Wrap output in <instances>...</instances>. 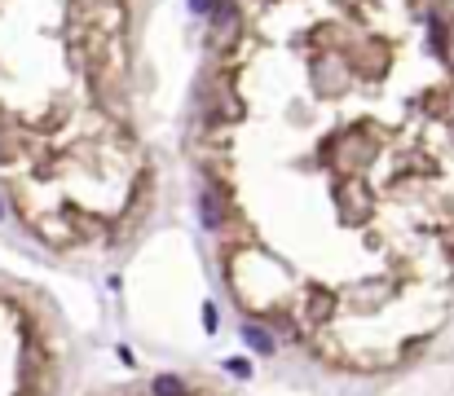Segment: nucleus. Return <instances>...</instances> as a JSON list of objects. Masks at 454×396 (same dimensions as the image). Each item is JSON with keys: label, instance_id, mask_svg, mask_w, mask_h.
Here are the masks:
<instances>
[{"label": "nucleus", "instance_id": "f257e3e1", "mask_svg": "<svg viewBox=\"0 0 454 396\" xmlns=\"http://www.w3.org/2000/svg\"><path fill=\"white\" fill-rule=\"evenodd\" d=\"M243 343H247L256 357H273V352H278V339H273L261 322H247V326H243Z\"/></svg>", "mask_w": 454, "mask_h": 396}, {"label": "nucleus", "instance_id": "f03ea898", "mask_svg": "<svg viewBox=\"0 0 454 396\" xmlns=\"http://www.w3.org/2000/svg\"><path fill=\"white\" fill-rule=\"evenodd\" d=\"M186 392H190V383L181 375H172V370H163V375L150 379V396H186Z\"/></svg>", "mask_w": 454, "mask_h": 396}, {"label": "nucleus", "instance_id": "7ed1b4c3", "mask_svg": "<svg viewBox=\"0 0 454 396\" xmlns=\"http://www.w3.org/2000/svg\"><path fill=\"white\" fill-rule=\"evenodd\" d=\"M198 220H203V229H221V198H216V190L198 194Z\"/></svg>", "mask_w": 454, "mask_h": 396}, {"label": "nucleus", "instance_id": "20e7f679", "mask_svg": "<svg viewBox=\"0 0 454 396\" xmlns=\"http://www.w3.org/2000/svg\"><path fill=\"white\" fill-rule=\"evenodd\" d=\"M225 370H230L234 379H251V361L247 357H225Z\"/></svg>", "mask_w": 454, "mask_h": 396}, {"label": "nucleus", "instance_id": "39448f33", "mask_svg": "<svg viewBox=\"0 0 454 396\" xmlns=\"http://www.w3.org/2000/svg\"><path fill=\"white\" fill-rule=\"evenodd\" d=\"M216 326H221V313H216V304L208 300V304H203V330H208V335H216Z\"/></svg>", "mask_w": 454, "mask_h": 396}, {"label": "nucleus", "instance_id": "423d86ee", "mask_svg": "<svg viewBox=\"0 0 454 396\" xmlns=\"http://www.w3.org/2000/svg\"><path fill=\"white\" fill-rule=\"evenodd\" d=\"M216 0H190V14H212Z\"/></svg>", "mask_w": 454, "mask_h": 396}, {"label": "nucleus", "instance_id": "0eeeda50", "mask_svg": "<svg viewBox=\"0 0 454 396\" xmlns=\"http://www.w3.org/2000/svg\"><path fill=\"white\" fill-rule=\"evenodd\" d=\"M0 216H5V207H0Z\"/></svg>", "mask_w": 454, "mask_h": 396}]
</instances>
